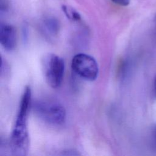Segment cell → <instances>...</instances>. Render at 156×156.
<instances>
[{"instance_id": "obj_4", "label": "cell", "mask_w": 156, "mask_h": 156, "mask_svg": "<svg viewBox=\"0 0 156 156\" xmlns=\"http://www.w3.org/2000/svg\"><path fill=\"white\" fill-rule=\"evenodd\" d=\"M73 71L82 79L95 80L98 76L99 67L96 60L90 55L79 53L75 55L71 62Z\"/></svg>"}, {"instance_id": "obj_8", "label": "cell", "mask_w": 156, "mask_h": 156, "mask_svg": "<svg viewBox=\"0 0 156 156\" xmlns=\"http://www.w3.org/2000/svg\"><path fill=\"white\" fill-rule=\"evenodd\" d=\"M115 4L121 6H127L130 3V0H111Z\"/></svg>"}, {"instance_id": "obj_11", "label": "cell", "mask_w": 156, "mask_h": 156, "mask_svg": "<svg viewBox=\"0 0 156 156\" xmlns=\"http://www.w3.org/2000/svg\"><path fill=\"white\" fill-rule=\"evenodd\" d=\"M154 140H155V144H156V126L155 127V130H154Z\"/></svg>"}, {"instance_id": "obj_7", "label": "cell", "mask_w": 156, "mask_h": 156, "mask_svg": "<svg viewBox=\"0 0 156 156\" xmlns=\"http://www.w3.org/2000/svg\"><path fill=\"white\" fill-rule=\"evenodd\" d=\"M62 10L65 15L67 16V18L71 21H79L81 19V16L79 13L70 7L63 5Z\"/></svg>"}, {"instance_id": "obj_9", "label": "cell", "mask_w": 156, "mask_h": 156, "mask_svg": "<svg viewBox=\"0 0 156 156\" xmlns=\"http://www.w3.org/2000/svg\"><path fill=\"white\" fill-rule=\"evenodd\" d=\"M61 155H80L79 152H77L76 151L74 150H66L64 151H62Z\"/></svg>"}, {"instance_id": "obj_6", "label": "cell", "mask_w": 156, "mask_h": 156, "mask_svg": "<svg viewBox=\"0 0 156 156\" xmlns=\"http://www.w3.org/2000/svg\"><path fill=\"white\" fill-rule=\"evenodd\" d=\"M44 27L47 32L51 35H55L59 31L60 24L56 18L49 17L44 20Z\"/></svg>"}, {"instance_id": "obj_10", "label": "cell", "mask_w": 156, "mask_h": 156, "mask_svg": "<svg viewBox=\"0 0 156 156\" xmlns=\"http://www.w3.org/2000/svg\"><path fill=\"white\" fill-rule=\"evenodd\" d=\"M154 93H155V94L156 96V77H155V80H154Z\"/></svg>"}, {"instance_id": "obj_3", "label": "cell", "mask_w": 156, "mask_h": 156, "mask_svg": "<svg viewBox=\"0 0 156 156\" xmlns=\"http://www.w3.org/2000/svg\"><path fill=\"white\" fill-rule=\"evenodd\" d=\"M65 62L60 56L48 54L42 61V69L46 81L52 88H56L62 84L64 71Z\"/></svg>"}, {"instance_id": "obj_5", "label": "cell", "mask_w": 156, "mask_h": 156, "mask_svg": "<svg viewBox=\"0 0 156 156\" xmlns=\"http://www.w3.org/2000/svg\"><path fill=\"white\" fill-rule=\"evenodd\" d=\"M0 43L7 51L14 49L16 46V35L13 26L5 23L1 24Z\"/></svg>"}, {"instance_id": "obj_1", "label": "cell", "mask_w": 156, "mask_h": 156, "mask_svg": "<svg viewBox=\"0 0 156 156\" xmlns=\"http://www.w3.org/2000/svg\"><path fill=\"white\" fill-rule=\"evenodd\" d=\"M32 92L29 86L25 87L21 96L15 126L10 140V148L13 155H25L29 148L27 119L32 105Z\"/></svg>"}, {"instance_id": "obj_2", "label": "cell", "mask_w": 156, "mask_h": 156, "mask_svg": "<svg viewBox=\"0 0 156 156\" xmlns=\"http://www.w3.org/2000/svg\"><path fill=\"white\" fill-rule=\"evenodd\" d=\"M35 114L41 120L54 126L63 124L66 118L64 107L57 102L48 100L37 101L32 105Z\"/></svg>"}]
</instances>
